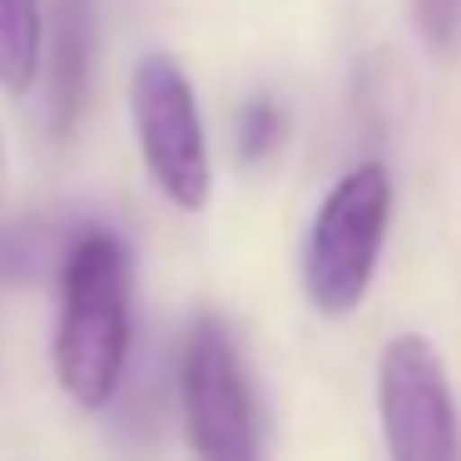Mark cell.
<instances>
[{"label": "cell", "mask_w": 461, "mask_h": 461, "mask_svg": "<svg viewBox=\"0 0 461 461\" xmlns=\"http://www.w3.org/2000/svg\"><path fill=\"white\" fill-rule=\"evenodd\" d=\"M130 120L134 144L159 184V194L184 213H199L213 194V159H209V134L203 114L194 100V85L164 50H149L134 60L130 75Z\"/></svg>", "instance_id": "cell-3"}, {"label": "cell", "mask_w": 461, "mask_h": 461, "mask_svg": "<svg viewBox=\"0 0 461 461\" xmlns=\"http://www.w3.org/2000/svg\"><path fill=\"white\" fill-rule=\"evenodd\" d=\"M273 140H278V110H273L268 100L249 104V114H243V154L258 159V154L273 149Z\"/></svg>", "instance_id": "cell-8"}, {"label": "cell", "mask_w": 461, "mask_h": 461, "mask_svg": "<svg viewBox=\"0 0 461 461\" xmlns=\"http://www.w3.org/2000/svg\"><path fill=\"white\" fill-rule=\"evenodd\" d=\"M179 397L189 421V447L199 461H258V411L243 372L239 342L219 318L189 328L179 357Z\"/></svg>", "instance_id": "cell-4"}, {"label": "cell", "mask_w": 461, "mask_h": 461, "mask_svg": "<svg viewBox=\"0 0 461 461\" xmlns=\"http://www.w3.org/2000/svg\"><path fill=\"white\" fill-rule=\"evenodd\" d=\"M45 65V5L41 0H0V90L31 95Z\"/></svg>", "instance_id": "cell-7"}, {"label": "cell", "mask_w": 461, "mask_h": 461, "mask_svg": "<svg viewBox=\"0 0 461 461\" xmlns=\"http://www.w3.org/2000/svg\"><path fill=\"white\" fill-rule=\"evenodd\" d=\"M50 25V120L55 130H70L90 95V65H95V5L90 0H55Z\"/></svg>", "instance_id": "cell-6"}, {"label": "cell", "mask_w": 461, "mask_h": 461, "mask_svg": "<svg viewBox=\"0 0 461 461\" xmlns=\"http://www.w3.org/2000/svg\"><path fill=\"white\" fill-rule=\"evenodd\" d=\"M392 223V174L387 164L362 159L322 194L303 243V293L322 318H348L362 308L382 263Z\"/></svg>", "instance_id": "cell-2"}, {"label": "cell", "mask_w": 461, "mask_h": 461, "mask_svg": "<svg viewBox=\"0 0 461 461\" xmlns=\"http://www.w3.org/2000/svg\"><path fill=\"white\" fill-rule=\"evenodd\" d=\"M134 332V258L130 243L110 229H85L60 268L50 367L60 392L85 411L114 402L130 362Z\"/></svg>", "instance_id": "cell-1"}, {"label": "cell", "mask_w": 461, "mask_h": 461, "mask_svg": "<svg viewBox=\"0 0 461 461\" xmlns=\"http://www.w3.org/2000/svg\"><path fill=\"white\" fill-rule=\"evenodd\" d=\"M377 417L392 461H461V421L447 362L421 332H402L382 348Z\"/></svg>", "instance_id": "cell-5"}, {"label": "cell", "mask_w": 461, "mask_h": 461, "mask_svg": "<svg viewBox=\"0 0 461 461\" xmlns=\"http://www.w3.org/2000/svg\"><path fill=\"white\" fill-rule=\"evenodd\" d=\"M417 5V25L427 41L447 45L451 31H456V15H461V0H411Z\"/></svg>", "instance_id": "cell-9"}]
</instances>
